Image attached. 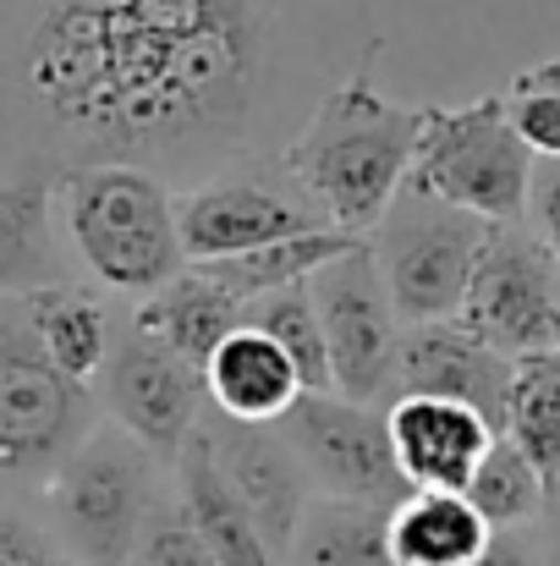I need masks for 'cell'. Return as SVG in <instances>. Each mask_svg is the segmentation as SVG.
I'll return each instance as SVG.
<instances>
[{"label":"cell","instance_id":"6da1fadb","mask_svg":"<svg viewBox=\"0 0 560 566\" xmlns=\"http://www.w3.org/2000/svg\"><path fill=\"white\" fill-rule=\"evenodd\" d=\"M384 0H0V182L270 166L384 50Z\"/></svg>","mask_w":560,"mask_h":566},{"label":"cell","instance_id":"7a4b0ae2","mask_svg":"<svg viewBox=\"0 0 560 566\" xmlns=\"http://www.w3.org/2000/svg\"><path fill=\"white\" fill-rule=\"evenodd\" d=\"M423 138V105L390 99L373 72L341 83L281 155V171L325 214L330 231L369 237L406 188Z\"/></svg>","mask_w":560,"mask_h":566},{"label":"cell","instance_id":"3957f363","mask_svg":"<svg viewBox=\"0 0 560 566\" xmlns=\"http://www.w3.org/2000/svg\"><path fill=\"white\" fill-rule=\"evenodd\" d=\"M61 237L77 275L110 297H155L187 270L177 192L144 166H88L55 182Z\"/></svg>","mask_w":560,"mask_h":566},{"label":"cell","instance_id":"277c9868","mask_svg":"<svg viewBox=\"0 0 560 566\" xmlns=\"http://www.w3.org/2000/svg\"><path fill=\"white\" fill-rule=\"evenodd\" d=\"M160 501V462L110 418L50 473L44 528L77 566H133L149 506Z\"/></svg>","mask_w":560,"mask_h":566},{"label":"cell","instance_id":"5b68a950","mask_svg":"<svg viewBox=\"0 0 560 566\" xmlns=\"http://www.w3.org/2000/svg\"><path fill=\"white\" fill-rule=\"evenodd\" d=\"M533 166L539 160L506 122V99L484 94L473 105H423V138L406 188L484 226H522Z\"/></svg>","mask_w":560,"mask_h":566},{"label":"cell","instance_id":"8992f818","mask_svg":"<svg viewBox=\"0 0 560 566\" xmlns=\"http://www.w3.org/2000/svg\"><path fill=\"white\" fill-rule=\"evenodd\" d=\"M99 423L94 385L61 375L44 358L22 297H0V484H50Z\"/></svg>","mask_w":560,"mask_h":566},{"label":"cell","instance_id":"52a82bcc","mask_svg":"<svg viewBox=\"0 0 560 566\" xmlns=\"http://www.w3.org/2000/svg\"><path fill=\"white\" fill-rule=\"evenodd\" d=\"M495 226L401 188L384 220L369 231V253L379 264V281L390 292V308L406 325H445L462 314L473 264L484 253Z\"/></svg>","mask_w":560,"mask_h":566},{"label":"cell","instance_id":"ba28073f","mask_svg":"<svg viewBox=\"0 0 560 566\" xmlns=\"http://www.w3.org/2000/svg\"><path fill=\"white\" fill-rule=\"evenodd\" d=\"M275 434L292 446V457L319 501L395 512L412 495L395 457H390V434H384L379 407L347 401L336 390H303L275 418Z\"/></svg>","mask_w":560,"mask_h":566},{"label":"cell","instance_id":"9c48e42d","mask_svg":"<svg viewBox=\"0 0 560 566\" xmlns=\"http://www.w3.org/2000/svg\"><path fill=\"white\" fill-rule=\"evenodd\" d=\"M456 325L506 364L560 353V264L533 242V231L522 226L489 231Z\"/></svg>","mask_w":560,"mask_h":566},{"label":"cell","instance_id":"30bf717a","mask_svg":"<svg viewBox=\"0 0 560 566\" xmlns=\"http://www.w3.org/2000/svg\"><path fill=\"white\" fill-rule=\"evenodd\" d=\"M177 226H182L187 264H220V259H242L253 248L286 242V237L330 231L325 214L281 171V160L220 171L198 188L177 192Z\"/></svg>","mask_w":560,"mask_h":566},{"label":"cell","instance_id":"8fae6325","mask_svg":"<svg viewBox=\"0 0 560 566\" xmlns=\"http://www.w3.org/2000/svg\"><path fill=\"white\" fill-rule=\"evenodd\" d=\"M99 407L160 468H171L209 418V390H203V369H192L187 358H177L171 347H160L127 319L99 369Z\"/></svg>","mask_w":560,"mask_h":566},{"label":"cell","instance_id":"7c38bea8","mask_svg":"<svg viewBox=\"0 0 560 566\" xmlns=\"http://www.w3.org/2000/svg\"><path fill=\"white\" fill-rule=\"evenodd\" d=\"M308 297H314V314H319V331H325L336 396L363 401V407L390 401V369H395L401 319H395L390 292L379 281L369 237L358 248H347L341 259H330L325 270H314Z\"/></svg>","mask_w":560,"mask_h":566},{"label":"cell","instance_id":"4fadbf2b","mask_svg":"<svg viewBox=\"0 0 560 566\" xmlns=\"http://www.w3.org/2000/svg\"><path fill=\"white\" fill-rule=\"evenodd\" d=\"M203 434H209V451H214L220 479L231 484V495L242 501V512L258 523L270 556L286 566L292 539L303 528V512L314 501V490H308L292 446L275 434V423H236V418H220V412L203 418Z\"/></svg>","mask_w":560,"mask_h":566},{"label":"cell","instance_id":"5bb4252c","mask_svg":"<svg viewBox=\"0 0 560 566\" xmlns=\"http://www.w3.org/2000/svg\"><path fill=\"white\" fill-rule=\"evenodd\" d=\"M506 385L511 364L473 342L456 319L445 325H406L395 342V369H390V401L395 396H440L456 407H473L495 434L506 418Z\"/></svg>","mask_w":560,"mask_h":566},{"label":"cell","instance_id":"9a60e30c","mask_svg":"<svg viewBox=\"0 0 560 566\" xmlns=\"http://www.w3.org/2000/svg\"><path fill=\"white\" fill-rule=\"evenodd\" d=\"M384 434H390V457L406 490H440V495H462L484 451L495 446V429L473 407H456L440 396L384 401Z\"/></svg>","mask_w":560,"mask_h":566},{"label":"cell","instance_id":"2e32d148","mask_svg":"<svg viewBox=\"0 0 560 566\" xmlns=\"http://www.w3.org/2000/svg\"><path fill=\"white\" fill-rule=\"evenodd\" d=\"M83 281L50 182H0V297H28L44 286Z\"/></svg>","mask_w":560,"mask_h":566},{"label":"cell","instance_id":"e0dca14e","mask_svg":"<svg viewBox=\"0 0 560 566\" xmlns=\"http://www.w3.org/2000/svg\"><path fill=\"white\" fill-rule=\"evenodd\" d=\"M203 390H209V412L236 418V423H275V418L303 396L297 369L286 364V353H281L264 331H253V325L231 331V336L209 353Z\"/></svg>","mask_w":560,"mask_h":566},{"label":"cell","instance_id":"ac0fdd59","mask_svg":"<svg viewBox=\"0 0 560 566\" xmlns=\"http://www.w3.org/2000/svg\"><path fill=\"white\" fill-rule=\"evenodd\" d=\"M22 314L44 347V358L77 385H94L105 358H110V342L121 331L116 308H110V292L88 286V281H66V286H44V292H28L22 297Z\"/></svg>","mask_w":560,"mask_h":566},{"label":"cell","instance_id":"d6986e66","mask_svg":"<svg viewBox=\"0 0 560 566\" xmlns=\"http://www.w3.org/2000/svg\"><path fill=\"white\" fill-rule=\"evenodd\" d=\"M171 490H177V501H182L187 523L198 528V539L209 545V556H214L220 566H281L275 556H270L258 523L242 512V501H236L231 484L220 479L203 429L187 440L182 457L171 462Z\"/></svg>","mask_w":560,"mask_h":566},{"label":"cell","instance_id":"ffe728a7","mask_svg":"<svg viewBox=\"0 0 560 566\" xmlns=\"http://www.w3.org/2000/svg\"><path fill=\"white\" fill-rule=\"evenodd\" d=\"M133 325L144 336H155L160 347H171L177 358H187L192 369H203L209 353L231 331H242V303L225 286H214L198 264H187L171 286H160L155 297L133 303Z\"/></svg>","mask_w":560,"mask_h":566},{"label":"cell","instance_id":"44dd1931","mask_svg":"<svg viewBox=\"0 0 560 566\" xmlns=\"http://www.w3.org/2000/svg\"><path fill=\"white\" fill-rule=\"evenodd\" d=\"M384 545L390 566H467L484 556L489 523L467 506V495L412 490L384 517Z\"/></svg>","mask_w":560,"mask_h":566},{"label":"cell","instance_id":"7402d4cb","mask_svg":"<svg viewBox=\"0 0 560 566\" xmlns=\"http://www.w3.org/2000/svg\"><path fill=\"white\" fill-rule=\"evenodd\" d=\"M363 237H347V231H308V237H286V242H270V248H253L242 259H220V264H198L214 286H225L242 308L270 297V292H286V286H308L314 270H325L330 259H341L347 248H358Z\"/></svg>","mask_w":560,"mask_h":566},{"label":"cell","instance_id":"603a6c76","mask_svg":"<svg viewBox=\"0 0 560 566\" xmlns=\"http://www.w3.org/2000/svg\"><path fill=\"white\" fill-rule=\"evenodd\" d=\"M500 434L545 473V484L560 468V353H533L511 364L506 385V418Z\"/></svg>","mask_w":560,"mask_h":566},{"label":"cell","instance_id":"cb8c5ba5","mask_svg":"<svg viewBox=\"0 0 560 566\" xmlns=\"http://www.w3.org/2000/svg\"><path fill=\"white\" fill-rule=\"evenodd\" d=\"M384 517L373 506H347V501H308L303 528L292 539L286 566H390L384 545Z\"/></svg>","mask_w":560,"mask_h":566},{"label":"cell","instance_id":"d4e9b609","mask_svg":"<svg viewBox=\"0 0 560 566\" xmlns=\"http://www.w3.org/2000/svg\"><path fill=\"white\" fill-rule=\"evenodd\" d=\"M462 495L489 523V534H517L522 523H533L545 512L550 484L506 434H495V446L484 451V462H478V473H473V484Z\"/></svg>","mask_w":560,"mask_h":566},{"label":"cell","instance_id":"484cf974","mask_svg":"<svg viewBox=\"0 0 560 566\" xmlns=\"http://www.w3.org/2000/svg\"><path fill=\"white\" fill-rule=\"evenodd\" d=\"M242 325L264 331L286 364L297 369V385L303 390H336L330 385V353H325V331H319V314H314V297L308 286H286V292H270L258 303L242 308Z\"/></svg>","mask_w":560,"mask_h":566},{"label":"cell","instance_id":"4316f807","mask_svg":"<svg viewBox=\"0 0 560 566\" xmlns=\"http://www.w3.org/2000/svg\"><path fill=\"white\" fill-rule=\"evenodd\" d=\"M500 99H506V122L528 144V155L560 160V61H539V66L517 72Z\"/></svg>","mask_w":560,"mask_h":566},{"label":"cell","instance_id":"83f0119b","mask_svg":"<svg viewBox=\"0 0 560 566\" xmlns=\"http://www.w3.org/2000/svg\"><path fill=\"white\" fill-rule=\"evenodd\" d=\"M133 566H220L209 556V545L198 539V528L187 523L177 490H160V501L149 506L144 534H138V551H133Z\"/></svg>","mask_w":560,"mask_h":566},{"label":"cell","instance_id":"f1b7e54d","mask_svg":"<svg viewBox=\"0 0 560 566\" xmlns=\"http://www.w3.org/2000/svg\"><path fill=\"white\" fill-rule=\"evenodd\" d=\"M0 566H77L50 528H39L28 512H17L11 501H0Z\"/></svg>","mask_w":560,"mask_h":566},{"label":"cell","instance_id":"f546056e","mask_svg":"<svg viewBox=\"0 0 560 566\" xmlns=\"http://www.w3.org/2000/svg\"><path fill=\"white\" fill-rule=\"evenodd\" d=\"M533 220V242L560 264V160L533 166V188H528V214Z\"/></svg>","mask_w":560,"mask_h":566},{"label":"cell","instance_id":"4dcf8cb0","mask_svg":"<svg viewBox=\"0 0 560 566\" xmlns=\"http://www.w3.org/2000/svg\"><path fill=\"white\" fill-rule=\"evenodd\" d=\"M467 566H533L528 556V545H522V534H489V545H484V556Z\"/></svg>","mask_w":560,"mask_h":566},{"label":"cell","instance_id":"1f68e13d","mask_svg":"<svg viewBox=\"0 0 560 566\" xmlns=\"http://www.w3.org/2000/svg\"><path fill=\"white\" fill-rule=\"evenodd\" d=\"M545 512L556 517V539H560V468H556V479H550V501H545Z\"/></svg>","mask_w":560,"mask_h":566}]
</instances>
